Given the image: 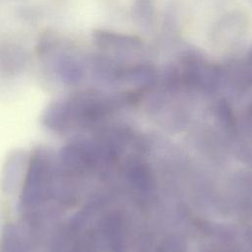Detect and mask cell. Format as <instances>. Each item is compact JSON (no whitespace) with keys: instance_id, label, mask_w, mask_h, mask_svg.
<instances>
[{"instance_id":"obj_1","label":"cell","mask_w":252,"mask_h":252,"mask_svg":"<svg viewBox=\"0 0 252 252\" xmlns=\"http://www.w3.org/2000/svg\"><path fill=\"white\" fill-rule=\"evenodd\" d=\"M67 47L60 38L41 60L48 63L53 73L62 83L74 85L84 77L86 62Z\"/></svg>"},{"instance_id":"obj_2","label":"cell","mask_w":252,"mask_h":252,"mask_svg":"<svg viewBox=\"0 0 252 252\" xmlns=\"http://www.w3.org/2000/svg\"><path fill=\"white\" fill-rule=\"evenodd\" d=\"M183 79L191 87L200 89L216 88L223 79V69L196 53L184 56Z\"/></svg>"},{"instance_id":"obj_3","label":"cell","mask_w":252,"mask_h":252,"mask_svg":"<svg viewBox=\"0 0 252 252\" xmlns=\"http://www.w3.org/2000/svg\"><path fill=\"white\" fill-rule=\"evenodd\" d=\"M92 38L95 46L107 54L134 52L142 49L144 45L142 39L136 35L108 30H94Z\"/></svg>"},{"instance_id":"obj_4","label":"cell","mask_w":252,"mask_h":252,"mask_svg":"<svg viewBox=\"0 0 252 252\" xmlns=\"http://www.w3.org/2000/svg\"><path fill=\"white\" fill-rule=\"evenodd\" d=\"M26 50L14 42L0 43V72L5 75H17L28 64Z\"/></svg>"},{"instance_id":"obj_5","label":"cell","mask_w":252,"mask_h":252,"mask_svg":"<svg viewBox=\"0 0 252 252\" xmlns=\"http://www.w3.org/2000/svg\"><path fill=\"white\" fill-rule=\"evenodd\" d=\"M157 78L155 68L147 63H138L126 66L123 81L136 85H148L153 83Z\"/></svg>"},{"instance_id":"obj_6","label":"cell","mask_w":252,"mask_h":252,"mask_svg":"<svg viewBox=\"0 0 252 252\" xmlns=\"http://www.w3.org/2000/svg\"><path fill=\"white\" fill-rule=\"evenodd\" d=\"M242 20L239 15H229L228 17L223 18V20L219 23L216 29V38H220V40H224L225 37H228V40H234L242 31Z\"/></svg>"},{"instance_id":"obj_7","label":"cell","mask_w":252,"mask_h":252,"mask_svg":"<svg viewBox=\"0 0 252 252\" xmlns=\"http://www.w3.org/2000/svg\"><path fill=\"white\" fill-rule=\"evenodd\" d=\"M132 16L135 22L145 28L154 24L155 6L152 0H136L132 7Z\"/></svg>"},{"instance_id":"obj_8","label":"cell","mask_w":252,"mask_h":252,"mask_svg":"<svg viewBox=\"0 0 252 252\" xmlns=\"http://www.w3.org/2000/svg\"><path fill=\"white\" fill-rule=\"evenodd\" d=\"M245 59L252 63V44H251V46L249 47V49H248V51H247V54H246Z\"/></svg>"}]
</instances>
